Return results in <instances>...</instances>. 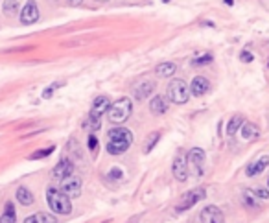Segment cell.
Masks as SVG:
<instances>
[{
    "label": "cell",
    "mask_w": 269,
    "mask_h": 223,
    "mask_svg": "<svg viewBox=\"0 0 269 223\" xmlns=\"http://www.w3.org/2000/svg\"><path fill=\"white\" fill-rule=\"evenodd\" d=\"M133 144V135L127 127H114L107 135V151L111 155H122Z\"/></svg>",
    "instance_id": "cell-1"
},
{
    "label": "cell",
    "mask_w": 269,
    "mask_h": 223,
    "mask_svg": "<svg viewBox=\"0 0 269 223\" xmlns=\"http://www.w3.org/2000/svg\"><path fill=\"white\" fill-rule=\"evenodd\" d=\"M46 201L48 207L55 212V214H70L72 212V203H70V197H66L59 188H48L46 190Z\"/></svg>",
    "instance_id": "cell-2"
},
{
    "label": "cell",
    "mask_w": 269,
    "mask_h": 223,
    "mask_svg": "<svg viewBox=\"0 0 269 223\" xmlns=\"http://www.w3.org/2000/svg\"><path fill=\"white\" fill-rule=\"evenodd\" d=\"M133 104L129 98H120L109 107V120L112 124H122L131 116Z\"/></svg>",
    "instance_id": "cell-3"
},
{
    "label": "cell",
    "mask_w": 269,
    "mask_h": 223,
    "mask_svg": "<svg viewBox=\"0 0 269 223\" xmlns=\"http://www.w3.org/2000/svg\"><path fill=\"white\" fill-rule=\"evenodd\" d=\"M168 100L173 102V104H186L188 102V96H190V89L184 83L183 79H173L170 85H168Z\"/></svg>",
    "instance_id": "cell-4"
},
{
    "label": "cell",
    "mask_w": 269,
    "mask_h": 223,
    "mask_svg": "<svg viewBox=\"0 0 269 223\" xmlns=\"http://www.w3.org/2000/svg\"><path fill=\"white\" fill-rule=\"evenodd\" d=\"M186 166L192 175L201 177L205 173V151L201 148H192L186 157Z\"/></svg>",
    "instance_id": "cell-5"
},
{
    "label": "cell",
    "mask_w": 269,
    "mask_h": 223,
    "mask_svg": "<svg viewBox=\"0 0 269 223\" xmlns=\"http://www.w3.org/2000/svg\"><path fill=\"white\" fill-rule=\"evenodd\" d=\"M109 107H111V102H109L107 96H98V98H94L92 111H91V118H92V124H94V129H98L100 127V118H102L104 112L109 111Z\"/></svg>",
    "instance_id": "cell-6"
},
{
    "label": "cell",
    "mask_w": 269,
    "mask_h": 223,
    "mask_svg": "<svg viewBox=\"0 0 269 223\" xmlns=\"http://www.w3.org/2000/svg\"><path fill=\"white\" fill-rule=\"evenodd\" d=\"M205 199V188H194V190L186 192L183 197H181V203H179L177 210H188L190 207L197 203V201H203Z\"/></svg>",
    "instance_id": "cell-7"
},
{
    "label": "cell",
    "mask_w": 269,
    "mask_h": 223,
    "mask_svg": "<svg viewBox=\"0 0 269 223\" xmlns=\"http://www.w3.org/2000/svg\"><path fill=\"white\" fill-rule=\"evenodd\" d=\"M39 20V7L33 0H28L24 7L20 9V22L22 24H33Z\"/></svg>",
    "instance_id": "cell-8"
},
{
    "label": "cell",
    "mask_w": 269,
    "mask_h": 223,
    "mask_svg": "<svg viewBox=\"0 0 269 223\" xmlns=\"http://www.w3.org/2000/svg\"><path fill=\"white\" fill-rule=\"evenodd\" d=\"M59 190L63 192L66 197H78L79 194H81V179L74 177V175L63 179Z\"/></svg>",
    "instance_id": "cell-9"
},
{
    "label": "cell",
    "mask_w": 269,
    "mask_h": 223,
    "mask_svg": "<svg viewBox=\"0 0 269 223\" xmlns=\"http://www.w3.org/2000/svg\"><path fill=\"white\" fill-rule=\"evenodd\" d=\"M171 171H173V177L184 183L188 179V166H186V157H183L181 153L175 155L173 159V164H171Z\"/></svg>",
    "instance_id": "cell-10"
},
{
    "label": "cell",
    "mask_w": 269,
    "mask_h": 223,
    "mask_svg": "<svg viewBox=\"0 0 269 223\" xmlns=\"http://www.w3.org/2000/svg\"><path fill=\"white\" fill-rule=\"evenodd\" d=\"M201 223H225L223 212L214 205H209L201 210Z\"/></svg>",
    "instance_id": "cell-11"
},
{
    "label": "cell",
    "mask_w": 269,
    "mask_h": 223,
    "mask_svg": "<svg viewBox=\"0 0 269 223\" xmlns=\"http://www.w3.org/2000/svg\"><path fill=\"white\" fill-rule=\"evenodd\" d=\"M188 89H190V94H194L196 98H199V96H205V94L210 91V81L205 78V76H196V78L192 79Z\"/></svg>",
    "instance_id": "cell-12"
},
{
    "label": "cell",
    "mask_w": 269,
    "mask_h": 223,
    "mask_svg": "<svg viewBox=\"0 0 269 223\" xmlns=\"http://www.w3.org/2000/svg\"><path fill=\"white\" fill-rule=\"evenodd\" d=\"M72 171H74V164L65 157L55 164V168H54V171H52V177L61 179V181H63V179L70 177V175H72Z\"/></svg>",
    "instance_id": "cell-13"
},
{
    "label": "cell",
    "mask_w": 269,
    "mask_h": 223,
    "mask_svg": "<svg viewBox=\"0 0 269 223\" xmlns=\"http://www.w3.org/2000/svg\"><path fill=\"white\" fill-rule=\"evenodd\" d=\"M268 166H269V157H268V155L258 157L255 163L249 164V168H247V177H255V175H258V173H262Z\"/></svg>",
    "instance_id": "cell-14"
},
{
    "label": "cell",
    "mask_w": 269,
    "mask_h": 223,
    "mask_svg": "<svg viewBox=\"0 0 269 223\" xmlns=\"http://www.w3.org/2000/svg\"><path fill=\"white\" fill-rule=\"evenodd\" d=\"M240 133H242V138L243 140H256V138L260 137V131H258V127L255 124H249V122H243L242 127H240Z\"/></svg>",
    "instance_id": "cell-15"
},
{
    "label": "cell",
    "mask_w": 269,
    "mask_h": 223,
    "mask_svg": "<svg viewBox=\"0 0 269 223\" xmlns=\"http://www.w3.org/2000/svg\"><path fill=\"white\" fill-rule=\"evenodd\" d=\"M155 91V83L153 81H144V83H138V87L135 89V98L137 100H146L150 98Z\"/></svg>",
    "instance_id": "cell-16"
},
{
    "label": "cell",
    "mask_w": 269,
    "mask_h": 223,
    "mask_svg": "<svg viewBox=\"0 0 269 223\" xmlns=\"http://www.w3.org/2000/svg\"><path fill=\"white\" fill-rule=\"evenodd\" d=\"M150 111L153 114H164L168 111V102L164 96H153L150 102Z\"/></svg>",
    "instance_id": "cell-17"
},
{
    "label": "cell",
    "mask_w": 269,
    "mask_h": 223,
    "mask_svg": "<svg viewBox=\"0 0 269 223\" xmlns=\"http://www.w3.org/2000/svg\"><path fill=\"white\" fill-rule=\"evenodd\" d=\"M24 223H57V220L52 216V214H46V212H37V214H32L24 220Z\"/></svg>",
    "instance_id": "cell-18"
},
{
    "label": "cell",
    "mask_w": 269,
    "mask_h": 223,
    "mask_svg": "<svg viewBox=\"0 0 269 223\" xmlns=\"http://www.w3.org/2000/svg\"><path fill=\"white\" fill-rule=\"evenodd\" d=\"M175 70H177V66H175V63H159L157 68H155V72H157V76H161V78H170V76H173L175 74Z\"/></svg>",
    "instance_id": "cell-19"
},
{
    "label": "cell",
    "mask_w": 269,
    "mask_h": 223,
    "mask_svg": "<svg viewBox=\"0 0 269 223\" xmlns=\"http://www.w3.org/2000/svg\"><path fill=\"white\" fill-rule=\"evenodd\" d=\"M17 201L20 205H24V207H30L33 203V194L28 190L26 186H19L17 188Z\"/></svg>",
    "instance_id": "cell-20"
},
{
    "label": "cell",
    "mask_w": 269,
    "mask_h": 223,
    "mask_svg": "<svg viewBox=\"0 0 269 223\" xmlns=\"http://www.w3.org/2000/svg\"><path fill=\"white\" fill-rule=\"evenodd\" d=\"M242 197H243V203L247 205L249 209H256L258 207V197H256L255 190H251V188H245V190L242 192Z\"/></svg>",
    "instance_id": "cell-21"
},
{
    "label": "cell",
    "mask_w": 269,
    "mask_h": 223,
    "mask_svg": "<svg viewBox=\"0 0 269 223\" xmlns=\"http://www.w3.org/2000/svg\"><path fill=\"white\" fill-rule=\"evenodd\" d=\"M242 124H243L242 116H240V114H234V116L230 118L229 124H227V135H229V137L236 135V133L240 131V127H242Z\"/></svg>",
    "instance_id": "cell-22"
},
{
    "label": "cell",
    "mask_w": 269,
    "mask_h": 223,
    "mask_svg": "<svg viewBox=\"0 0 269 223\" xmlns=\"http://www.w3.org/2000/svg\"><path fill=\"white\" fill-rule=\"evenodd\" d=\"M15 222H17L15 207H13V203H7L6 209H4V214L0 216V223H15Z\"/></svg>",
    "instance_id": "cell-23"
},
{
    "label": "cell",
    "mask_w": 269,
    "mask_h": 223,
    "mask_svg": "<svg viewBox=\"0 0 269 223\" xmlns=\"http://www.w3.org/2000/svg\"><path fill=\"white\" fill-rule=\"evenodd\" d=\"M2 9H4V13H6L7 17H11V15H15L17 9H19V0H6Z\"/></svg>",
    "instance_id": "cell-24"
},
{
    "label": "cell",
    "mask_w": 269,
    "mask_h": 223,
    "mask_svg": "<svg viewBox=\"0 0 269 223\" xmlns=\"http://www.w3.org/2000/svg\"><path fill=\"white\" fill-rule=\"evenodd\" d=\"M209 63H212V54H201V56H197L196 59H192L194 66H203L209 65Z\"/></svg>",
    "instance_id": "cell-25"
},
{
    "label": "cell",
    "mask_w": 269,
    "mask_h": 223,
    "mask_svg": "<svg viewBox=\"0 0 269 223\" xmlns=\"http://www.w3.org/2000/svg\"><path fill=\"white\" fill-rule=\"evenodd\" d=\"M159 138H161V133H153V135H150V137H148V140H146L148 144H146V148H144V153H150V151L153 150V146L157 144Z\"/></svg>",
    "instance_id": "cell-26"
},
{
    "label": "cell",
    "mask_w": 269,
    "mask_h": 223,
    "mask_svg": "<svg viewBox=\"0 0 269 223\" xmlns=\"http://www.w3.org/2000/svg\"><path fill=\"white\" fill-rule=\"evenodd\" d=\"M89 150H91V153L94 155V157L98 155V138L94 137V135L89 137Z\"/></svg>",
    "instance_id": "cell-27"
},
{
    "label": "cell",
    "mask_w": 269,
    "mask_h": 223,
    "mask_svg": "<svg viewBox=\"0 0 269 223\" xmlns=\"http://www.w3.org/2000/svg\"><path fill=\"white\" fill-rule=\"evenodd\" d=\"M109 177H111L112 181H120V179H124V171L120 170V168H112V170L109 171Z\"/></svg>",
    "instance_id": "cell-28"
},
{
    "label": "cell",
    "mask_w": 269,
    "mask_h": 223,
    "mask_svg": "<svg viewBox=\"0 0 269 223\" xmlns=\"http://www.w3.org/2000/svg\"><path fill=\"white\" fill-rule=\"evenodd\" d=\"M54 151V148L50 146V148H46V150H41V151H35L32 155V159H43V157H46V155H50Z\"/></svg>",
    "instance_id": "cell-29"
},
{
    "label": "cell",
    "mask_w": 269,
    "mask_h": 223,
    "mask_svg": "<svg viewBox=\"0 0 269 223\" xmlns=\"http://www.w3.org/2000/svg\"><path fill=\"white\" fill-rule=\"evenodd\" d=\"M255 194L260 201H268L269 199V190H266V188H258V190H255Z\"/></svg>",
    "instance_id": "cell-30"
},
{
    "label": "cell",
    "mask_w": 269,
    "mask_h": 223,
    "mask_svg": "<svg viewBox=\"0 0 269 223\" xmlns=\"http://www.w3.org/2000/svg\"><path fill=\"white\" fill-rule=\"evenodd\" d=\"M240 59H242L243 63H251V61H253V54H251V52H242Z\"/></svg>",
    "instance_id": "cell-31"
},
{
    "label": "cell",
    "mask_w": 269,
    "mask_h": 223,
    "mask_svg": "<svg viewBox=\"0 0 269 223\" xmlns=\"http://www.w3.org/2000/svg\"><path fill=\"white\" fill-rule=\"evenodd\" d=\"M65 2L68 4V6H72V7L81 6V4H83V0H65Z\"/></svg>",
    "instance_id": "cell-32"
},
{
    "label": "cell",
    "mask_w": 269,
    "mask_h": 223,
    "mask_svg": "<svg viewBox=\"0 0 269 223\" xmlns=\"http://www.w3.org/2000/svg\"><path fill=\"white\" fill-rule=\"evenodd\" d=\"M98 2H107V0H98Z\"/></svg>",
    "instance_id": "cell-33"
},
{
    "label": "cell",
    "mask_w": 269,
    "mask_h": 223,
    "mask_svg": "<svg viewBox=\"0 0 269 223\" xmlns=\"http://www.w3.org/2000/svg\"><path fill=\"white\" fill-rule=\"evenodd\" d=\"M162 2H170V0H162Z\"/></svg>",
    "instance_id": "cell-34"
},
{
    "label": "cell",
    "mask_w": 269,
    "mask_h": 223,
    "mask_svg": "<svg viewBox=\"0 0 269 223\" xmlns=\"http://www.w3.org/2000/svg\"><path fill=\"white\" fill-rule=\"evenodd\" d=\"M268 188H269V179H268Z\"/></svg>",
    "instance_id": "cell-35"
}]
</instances>
